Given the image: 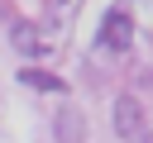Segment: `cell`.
Masks as SVG:
<instances>
[{
    "instance_id": "obj_1",
    "label": "cell",
    "mask_w": 153,
    "mask_h": 143,
    "mask_svg": "<svg viewBox=\"0 0 153 143\" xmlns=\"http://www.w3.org/2000/svg\"><path fill=\"white\" fill-rule=\"evenodd\" d=\"M129 38H134V19H129L124 10H110V14H105V24H100V43H105L110 52H124V48H129Z\"/></svg>"
},
{
    "instance_id": "obj_2",
    "label": "cell",
    "mask_w": 153,
    "mask_h": 143,
    "mask_svg": "<svg viewBox=\"0 0 153 143\" xmlns=\"http://www.w3.org/2000/svg\"><path fill=\"white\" fill-rule=\"evenodd\" d=\"M139 129H143V110H139V100H134V95H120V100H115V133L134 138Z\"/></svg>"
},
{
    "instance_id": "obj_3",
    "label": "cell",
    "mask_w": 153,
    "mask_h": 143,
    "mask_svg": "<svg viewBox=\"0 0 153 143\" xmlns=\"http://www.w3.org/2000/svg\"><path fill=\"white\" fill-rule=\"evenodd\" d=\"M10 38H14V48H19V52H43V48H48V43H43V33H38V24H24V19L10 29Z\"/></svg>"
},
{
    "instance_id": "obj_4",
    "label": "cell",
    "mask_w": 153,
    "mask_h": 143,
    "mask_svg": "<svg viewBox=\"0 0 153 143\" xmlns=\"http://www.w3.org/2000/svg\"><path fill=\"white\" fill-rule=\"evenodd\" d=\"M53 129H57V138H62V143H81V114H76V110H62Z\"/></svg>"
},
{
    "instance_id": "obj_5",
    "label": "cell",
    "mask_w": 153,
    "mask_h": 143,
    "mask_svg": "<svg viewBox=\"0 0 153 143\" xmlns=\"http://www.w3.org/2000/svg\"><path fill=\"white\" fill-rule=\"evenodd\" d=\"M19 81H24V86H33V91H62V81H57L53 72H38V67H29Z\"/></svg>"
},
{
    "instance_id": "obj_6",
    "label": "cell",
    "mask_w": 153,
    "mask_h": 143,
    "mask_svg": "<svg viewBox=\"0 0 153 143\" xmlns=\"http://www.w3.org/2000/svg\"><path fill=\"white\" fill-rule=\"evenodd\" d=\"M143 143H153V138H143Z\"/></svg>"
}]
</instances>
